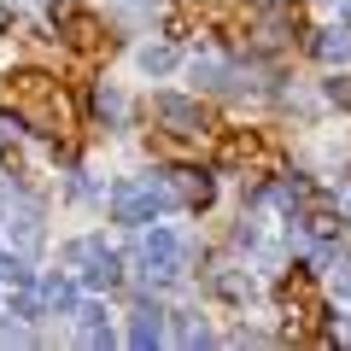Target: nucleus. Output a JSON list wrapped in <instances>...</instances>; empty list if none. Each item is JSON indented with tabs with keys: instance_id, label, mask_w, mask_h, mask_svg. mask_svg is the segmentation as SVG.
Listing matches in <instances>:
<instances>
[{
	"instance_id": "f8f14e48",
	"label": "nucleus",
	"mask_w": 351,
	"mask_h": 351,
	"mask_svg": "<svg viewBox=\"0 0 351 351\" xmlns=\"http://www.w3.org/2000/svg\"><path fill=\"white\" fill-rule=\"evenodd\" d=\"M0 276L12 281V287H24V281H29V269H24V263H18V258H0Z\"/></svg>"
},
{
	"instance_id": "f257e3e1",
	"label": "nucleus",
	"mask_w": 351,
	"mask_h": 351,
	"mask_svg": "<svg viewBox=\"0 0 351 351\" xmlns=\"http://www.w3.org/2000/svg\"><path fill=\"white\" fill-rule=\"evenodd\" d=\"M164 199H176V188H117L112 193V211H117V223H147L152 211H158Z\"/></svg>"
},
{
	"instance_id": "7ed1b4c3",
	"label": "nucleus",
	"mask_w": 351,
	"mask_h": 351,
	"mask_svg": "<svg viewBox=\"0 0 351 351\" xmlns=\"http://www.w3.org/2000/svg\"><path fill=\"white\" fill-rule=\"evenodd\" d=\"M147 269L158 281L182 276V246H176V234H164V228H152V234H147Z\"/></svg>"
},
{
	"instance_id": "20e7f679",
	"label": "nucleus",
	"mask_w": 351,
	"mask_h": 351,
	"mask_svg": "<svg viewBox=\"0 0 351 351\" xmlns=\"http://www.w3.org/2000/svg\"><path fill=\"white\" fill-rule=\"evenodd\" d=\"M64 29H71V47H76V53H100V47H112L106 24H100L94 12H82V6H76V12L64 18Z\"/></svg>"
},
{
	"instance_id": "f03ea898",
	"label": "nucleus",
	"mask_w": 351,
	"mask_h": 351,
	"mask_svg": "<svg viewBox=\"0 0 351 351\" xmlns=\"http://www.w3.org/2000/svg\"><path fill=\"white\" fill-rule=\"evenodd\" d=\"M152 117H158L164 129H176V135H205V112L193 100H176V94H158V100H152Z\"/></svg>"
},
{
	"instance_id": "39448f33",
	"label": "nucleus",
	"mask_w": 351,
	"mask_h": 351,
	"mask_svg": "<svg viewBox=\"0 0 351 351\" xmlns=\"http://www.w3.org/2000/svg\"><path fill=\"white\" fill-rule=\"evenodd\" d=\"M223 164H252V158H263V141L252 135V129H234V135H223V152H217Z\"/></svg>"
},
{
	"instance_id": "ddd939ff",
	"label": "nucleus",
	"mask_w": 351,
	"mask_h": 351,
	"mask_svg": "<svg viewBox=\"0 0 351 351\" xmlns=\"http://www.w3.org/2000/svg\"><path fill=\"white\" fill-rule=\"evenodd\" d=\"M328 100H334V106H351V76H334V82H328Z\"/></svg>"
},
{
	"instance_id": "9d476101",
	"label": "nucleus",
	"mask_w": 351,
	"mask_h": 351,
	"mask_svg": "<svg viewBox=\"0 0 351 351\" xmlns=\"http://www.w3.org/2000/svg\"><path fill=\"white\" fill-rule=\"evenodd\" d=\"M88 281H94V287H117V258H112V252H106V258H94Z\"/></svg>"
},
{
	"instance_id": "6e6552de",
	"label": "nucleus",
	"mask_w": 351,
	"mask_h": 351,
	"mask_svg": "<svg viewBox=\"0 0 351 351\" xmlns=\"http://www.w3.org/2000/svg\"><path fill=\"white\" fill-rule=\"evenodd\" d=\"M304 228H311V234H339V211H334V205H311Z\"/></svg>"
},
{
	"instance_id": "1a4fd4ad",
	"label": "nucleus",
	"mask_w": 351,
	"mask_h": 351,
	"mask_svg": "<svg viewBox=\"0 0 351 351\" xmlns=\"http://www.w3.org/2000/svg\"><path fill=\"white\" fill-rule=\"evenodd\" d=\"M135 346H152V339H158V311H135Z\"/></svg>"
},
{
	"instance_id": "0eeeda50",
	"label": "nucleus",
	"mask_w": 351,
	"mask_h": 351,
	"mask_svg": "<svg viewBox=\"0 0 351 351\" xmlns=\"http://www.w3.org/2000/svg\"><path fill=\"white\" fill-rule=\"evenodd\" d=\"M311 53H316V59H328V64H334V59H346V53H351V36L328 29V36H316V41H311Z\"/></svg>"
},
{
	"instance_id": "423d86ee",
	"label": "nucleus",
	"mask_w": 351,
	"mask_h": 351,
	"mask_svg": "<svg viewBox=\"0 0 351 351\" xmlns=\"http://www.w3.org/2000/svg\"><path fill=\"white\" fill-rule=\"evenodd\" d=\"M176 199H182V205H211V182L193 176V170H182V176H176Z\"/></svg>"
},
{
	"instance_id": "9b49d317",
	"label": "nucleus",
	"mask_w": 351,
	"mask_h": 351,
	"mask_svg": "<svg viewBox=\"0 0 351 351\" xmlns=\"http://www.w3.org/2000/svg\"><path fill=\"white\" fill-rule=\"evenodd\" d=\"M141 64H147V71H170L176 53H170V47H147V59H141Z\"/></svg>"
}]
</instances>
